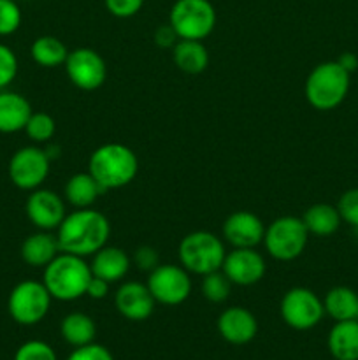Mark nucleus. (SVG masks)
Masks as SVG:
<instances>
[{
	"label": "nucleus",
	"instance_id": "obj_1",
	"mask_svg": "<svg viewBox=\"0 0 358 360\" xmlns=\"http://www.w3.org/2000/svg\"><path fill=\"white\" fill-rule=\"evenodd\" d=\"M111 224L104 213L91 207L74 210L67 213L60 227L56 229L60 252L79 257H93L109 243Z\"/></svg>",
	"mask_w": 358,
	"mask_h": 360
},
{
	"label": "nucleus",
	"instance_id": "obj_2",
	"mask_svg": "<svg viewBox=\"0 0 358 360\" xmlns=\"http://www.w3.org/2000/svg\"><path fill=\"white\" fill-rule=\"evenodd\" d=\"M91 267L84 257L72 255V253L60 252L42 273V283L56 301H77L86 295L88 283H90Z\"/></svg>",
	"mask_w": 358,
	"mask_h": 360
},
{
	"label": "nucleus",
	"instance_id": "obj_3",
	"mask_svg": "<svg viewBox=\"0 0 358 360\" xmlns=\"http://www.w3.org/2000/svg\"><path fill=\"white\" fill-rule=\"evenodd\" d=\"M88 172L105 192L123 188L135 179L139 172V158L133 150L121 143L102 144L90 155Z\"/></svg>",
	"mask_w": 358,
	"mask_h": 360
},
{
	"label": "nucleus",
	"instance_id": "obj_4",
	"mask_svg": "<svg viewBox=\"0 0 358 360\" xmlns=\"http://www.w3.org/2000/svg\"><path fill=\"white\" fill-rule=\"evenodd\" d=\"M350 84L351 74L337 60L318 63L305 79V98L318 111H332L347 97Z\"/></svg>",
	"mask_w": 358,
	"mask_h": 360
},
{
	"label": "nucleus",
	"instance_id": "obj_5",
	"mask_svg": "<svg viewBox=\"0 0 358 360\" xmlns=\"http://www.w3.org/2000/svg\"><path fill=\"white\" fill-rule=\"evenodd\" d=\"M178 257L181 266L190 274L206 276L221 269L227 250L216 234L209 231H195L179 241Z\"/></svg>",
	"mask_w": 358,
	"mask_h": 360
},
{
	"label": "nucleus",
	"instance_id": "obj_6",
	"mask_svg": "<svg viewBox=\"0 0 358 360\" xmlns=\"http://www.w3.org/2000/svg\"><path fill=\"white\" fill-rule=\"evenodd\" d=\"M168 23L188 41H204L216 27V9L209 0H175L168 13Z\"/></svg>",
	"mask_w": 358,
	"mask_h": 360
},
{
	"label": "nucleus",
	"instance_id": "obj_7",
	"mask_svg": "<svg viewBox=\"0 0 358 360\" xmlns=\"http://www.w3.org/2000/svg\"><path fill=\"white\" fill-rule=\"evenodd\" d=\"M309 232L298 217H279L265 227L263 245L267 253L279 262H291L304 253Z\"/></svg>",
	"mask_w": 358,
	"mask_h": 360
},
{
	"label": "nucleus",
	"instance_id": "obj_8",
	"mask_svg": "<svg viewBox=\"0 0 358 360\" xmlns=\"http://www.w3.org/2000/svg\"><path fill=\"white\" fill-rule=\"evenodd\" d=\"M51 294L42 281L25 280L14 285L7 299V311L20 326H35L42 322L51 308Z\"/></svg>",
	"mask_w": 358,
	"mask_h": 360
},
{
	"label": "nucleus",
	"instance_id": "obj_9",
	"mask_svg": "<svg viewBox=\"0 0 358 360\" xmlns=\"http://www.w3.org/2000/svg\"><path fill=\"white\" fill-rule=\"evenodd\" d=\"M281 319L295 330H309L318 326L325 316L323 301L305 287H293L281 299Z\"/></svg>",
	"mask_w": 358,
	"mask_h": 360
},
{
	"label": "nucleus",
	"instance_id": "obj_10",
	"mask_svg": "<svg viewBox=\"0 0 358 360\" xmlns=\"http://www.w3.org/2000/svg\"><path fill=\"white\" fill-rule=\"evenodd\" d=\"M147 288L154 301L164 306H179L192 294V278L183 266L160 264L147 273Z\"/></svg>",
	"mask_w": 358,
	"mask_h": 360
},
{
	"label": "nucleus",
	"instance_id": "obj_11",
	"mask_svg": "<svg viewBox=\"0 0 358 360\" xmlns=\"http://www.w3.org/2000/svg\"><path fill=\"white\" fill-rule=\"evenodd\" d=\"M51 160L46 155V150L39 146H23L14 151L9 160V179L20 190L32 192L41 188L42 183L48 179Z\"/></svg>",
	"mask_w": 358,
	"mask_h": 360
},
{
	"label": "nucleus",
	"instance_id": "obj_12",
	"mask_svg": "<svg viewBox=\"0 0 358 360\" xmlns=\"http://www.w3.org/2000/svg\"><path fill=\"white\" fill-rule=\"evenodd\" d=\"M65 72L70 83L84 91L98 90L107 79V65L100 53L91 48H77L69 51Z\"/></svg>",
	"mask_w": 358,
	"mask_h": 360
},
{
	"label": "nucleus",
	"instance_id": "obj_13",
	"mask_svg": "<svg viewBox=\"0 0 358 360\" xmlns=\"http://www.w3.org/2000/svg\"><path fill=\"white\" fill-rule=\"evenodd\" d=\"M25 213L39 231H56L67 217L65 199L48 188H35L28 195Z\"/></svg>",
	"mask_w": 358,
	"mask_h": 360
},
{
	"label": "nucleus",
	"instance_id": "obj_14",
	"mask_svg": "<svg viewBox=\"0 0 358 360\" xmlns=\"http://www.w3.org/2000/svg\"><path fill=\"white\" fill-rule=\"evenodd\" d=\"M221 271L239 287H251L260 283L267 273L265 259L255 248H234L227 253Z\"/></svg>",
	"mask_w": 358,
	"mask_h": 360
},
{
	"label": "nucleus",
	"instance_id": "obj_15",
	"mask_svg": "<svg viewBox=\"0 0 358 360\" xmlns=\"http://www.w3.org/2000/svg\"><path fill=\"white\" fill-rule=\"evenodd\" d=\"M114 306L123 319L130 322H144L153 315L157 301L146 283L126 281L116 290Z\"/></svg>",
	"mask_w": 358,
	"mask_h": 360
},
{
	"label": "nucleus",
	"instance_id": "obj_16",
	"mask_svg": "<svg viewBox=\"0 0 358 360\" xmlns=\"http://www.w3.org/2000/svg\"><path fill=\"white\" fill-rule=\"evenodd\" d=\"M263 236L265 225L251 211H235L223 224V238L232 248H256Z\"/></svg>",
	"mask_w": 358,
	"mask_h": 360
},
{
	"label": "nucleus",
	"instance_id": "obj_17",
	"mask_svg": "<svg viewBox=\"0 0 358 360\" xmlns=\"http://www.w3.org/2000/svg\"><path fill=\"white\" fill-rule=\"evenodd\" d=\"M218 333L227 343L241 347L248 345L255 340L258 334V322L256 316L249 309L242 306H232L227 308L220 316H218Z\"/></svg>",
	"mask_w": 358,
	"mask_h": 360
},
{
	"label": "nucleus",
	"instance_id": "obj_18",
	"mask_svg": "<svg viewBox=\"0 0 358 360\" xmlns=\"http://www.w3.org/2000/svg\"><path fill=\"white\" fill-rule=\"evenodd\" d=\"M32 112V104L25 95L7 88L0 90V134H16L25 130Z\"/></svg>",
	"mask_w": 358,
	"mask_h": 360
},
{
	"label": "nucleus",
	"instance_id": "obj_19",
	"mask_svg": "<svg viewBox=\"0 0 358 360\" xmlns=\"http://www.w3.org/2000/svg\"><path fill=\"white\" fill-rule=\"evenodd\" d=\"M130 266H132V259L128 257V253L123 252L118 246L109 245L98 250L90 262L93 276L102 278L109 283L121 281L128 274Z\"/></svg>",
	"mask_w": 358,
	"mask_h": 360
},
{
	"label": "nucleus",
	"instance_id": "obj_20",
	"mask_svg": "<svg viewBox=\"0 0 358 360\" xmlns=\"http://www.w3.org/2000/svg\"><path fill=\"white\" fill-rule=\"evenodd\" d=\"M20 253L27 266L44 269L60 253L58 239L49 231H37L21 243Z\"/></svg>",
	"mask_w": 358,
	"mask_h": 360
},
{
	"label": "nucleus",
	"instance_id": "obj_21",
	"mask_svg": "<svg viewBox=\"0 0 358 360\" xmlns=\"http://www.w3.org/2000/svg\"><path fill=\"white\" fill-rule=\"evenodd\" d=\"M326 347L336 360H358V320L336 322L329 333Z\"/></svg>",
	"mask_w": 358,
	"mask_h": 360
},
{
	"label": "nucleus",
	"instance_id": "obj_22",
	"mask_svg": "<svg viewBox=\"0 0 358 360\" xmlns=\"http://www.w3.org/2000/svg\"><path fill=\"white\" fill-rule=\"evenodd\" d=\"M104 192L105 190L95 181L90 172H77L70 176L69 181L63 186V199L76 210H83V207L93 206Z\"/></svg>",
	"mask_w": 358,
	"mask_h": 360
},
{
	"label": "nucleus",
	"instance_id": "obj_23",
	"mask_svg": "<svg viewBox=\"0 0 358 360\" xmlns=\"http://www.w3.org/2000/svg\"><path fill=\"white\" fill-rule=\"evenodd\" d=\"M300 218L309 236H316V238H329V236L336 234L343 221L337 206L326 202L312 204Z\"/></svg>",
	"mask_w": 358,
	"mask_h": 360
},
{
	"label": "nucleus",
	"instance_id": "obj_24",
	"mask_svg": "<svg viewBox=\"0 0 358 360\" xmlns=\"http://www.w3.org/2000/svg\"><path fill=\"white\" fill-rule=\"evenodd\" d=\"M172 60L175 67L186 74H200L209 65V51L202 41L179 39L172 48Z\"/></svg>",
	"mask_w": 358,
	"mask_h": 360
},
{
	"label": "nucleus",
	"instance_id": "obj_25",
	"mask_svg": "<svg viewBox=\"0 0 358 360\" xmlns=\"http://www.w3.org/2000/svg\"><path fill=\"white\" fill-rule=\"evenodd\" d=\"M60 334H62L65 343H69L74 348H79L93 343L95 336H97V326L90 315L74 311L63 316L62 323H60Z\"/></svg>",
	"mask_w": 358,
	"mask_h": 360
},
{
	"label": "nucleus",
	"instance_id": "obj_26",
	"mask_svg": "<svg viewBox=\"0 0 358 360\" xmlns=\"http://www.w3.org/2000/svg\"><path fill=\"white\" fill-rule=\"evenodd\" d=\"M325 315L336 322L358 320V294L350 287H333L323 299Z\"/></svg>",
	"mask_w": 358,
	"mask_h": 360
},
{
	"label": "nucleus",
	"instance_id": "obj_27",
	"mask_svg": "<svg viewBox=\"0 0 358 360\" xmlns=\"http://www.w3.org/2000/svg\"><path fill=\"white\" fill-rule=\"evenodd\" d=\"M30 55L37 65L41 67H58L63 65L69 56V49L55 35H41L30 46Z\"/></svg>",
	"mask_w": 358,
	"mask_h": 360
},
{
	"label": "nucleus",
	"instance_id": "obj_28",
	"mask_svg": "<svg viewBox=\"0 0 358 360\" xmlns=\"http://www.w3.org/2000/svg\"><path fill=\"white\" fill-rule=\"evenodd\" d=\"M200 292H202L204 299L214 304H221L230 297L232 292V281L225 276L223 271H214V273L202 276V283H200Z\"/></svg>",
	"mask_w": 358,
	"mask_h": 360
},
{
	"label": "nucleus",
	"instance_id": "obj_29",
	"mask_svg": "<svg viewBox=\"0 0 358 360\" xmlns=\"http://www.w3.org/2000/svg\"><path fill=\"white\" fill-rule=\"evenodd\" d=\"M25 132H27L28 139H30L32 143L35 144L49 143L56 132L55 118L44 111L32 112V116L27 122V127H25Z\"/></svg>",
	"mask_w": 358,
	"mask_h": 360
},
{
	"label": "nucleus",
	"instance_id": "obj_30",
	"mask_svg": "<svg viewBox=\"0 0 358 360\" xmlns=\"http://www.w3.org/2000/svg\"><path fill=\"white\" fill-rule=\"evenodd\" d=\"M21 7L18 0H0V37H7L21 27Z\"/></svg>",
	"mask_w": 358,
	"mask_h": 360
},
{
	"label": "nucleus",
	"instance_id": "obj_31",
	"mask_svg": "<svg viewBox=\"0 0 358 360\" xmlns=\"http://www.w3.org/2000/svg\"><path fill=\"white\" fill-rule=\"evenodd\" d=\"M18 69H20V63H18L16 53L7 44L0 42V90L9 88V84L16 79Z\"/></svg>",
	"mask_w": 358,
	"mask_h": 360
},
{
	"label": "nucleus",
	"instance_id": "obj_32",
	"mask_svg": "<svg viewBox=\"0 0 358 360\" xmlns=\"http://www.w3.org/2000/svg\"><path fill=\"white\" fill-rule=\"evenodd\" d=\"M14 360H58L55 350L46 341L32 340L21 345L14 354Z\"/></svg>",
	"mask_w": 358,
	"mask_h": 360
},
{
	"label": "nucleus",
	"instance_id": "obj_33",
	"mask_svg": "<svg viewBox=\"0 0 358 360\" xmlns=\"http://www.w3.org/2000/svg\"><path fill=\"white\" fill-rule=\"evenodd\" d=\"M337 210H339L343 221L350 224L351 227H358V188H351L340 195L339 202H337Z\"/></svg>",
	"mask_w": 358,
	"mask_h": 360
},
{
	"label": "nucleus",
	"instance_id": "obj_34",
	"mask_svg": "<svg viewBox=\"0 0 358 360\" xmlns=\"http://www.w3.org/2000/svg\"><path fill=\"white\" fill-rule=\"evenodd\" d=\"M104 6L114 18L126 20V18L135 16L142 9L144 0H104Z\"/></svg>",
	"mask_w": 358,
	"mask_h": 360
},
{
	"label": "nucleus",
	"instance_id": "obj_35",
	"mask_svg": "<svg viewBox=\"0 0 358 360\" xmlns=\"http://www.w3.org/2000/svg\"><path fill=\"white\" fill-rule=\"evenodd\" d=\"M67 360H114V357L107 348L93 341L90 345H84V347L74 348V352Z\"/></svg>",
	"mask_w": 358,
	"mask_h": 360
},
{
	"label": "nucleus",
	"instance_id": "obj_36",
	"mask_svg": "<svg viewBox=\"0 0 358 360\" xmlns=\"http://www.w3.org/2000/svg\"><path fill=\"white\" fill-rule=\"evenodd\" d=\"M132 264H135L140 271H146V273H151L157 266H160V255H158L157 250L153 246H139V248L133 252Z\"/></svg>",
	"mask_w": 358,
	"mask_h": 360
},
{
	"label": "nucleus",
	"instance_id": "obj_37",
	"mask_svg": "<svg viewBox=\"0 0 358 360\" xmlns=\"http://www.w3.org/2000/svg\"><path fill=\"white\" fill-rule=\"evenodd\" d=\"M154 44L158 46V48H174L175 44H178L179 41V35L175 34V30L172 28L171 23L167 25H160V27L154 30Z\"/></svg>",
	"mask_w": 358,
	"mask_h": 360
},
{
	"label": "nucleus",
	"instance_id": "obj_38",
	"mask_svg": "<svg viewBox=\"0 0 358 360\" xmlns=\"http://www.w3.org/2000/svg\"><path fill=\"white\" fill-rule=\"evenodd\" d=\"M109 287H111L109 281L102 280V278L98 276H91L90 283H88V288H86V295L90 299H95V301H100V299L107 297Z\"/></svg>",
	"mask_w": 358,
	"mask_h": 360
},
{
	"label": "nucleus",
	"instance_id": "obj_39",
	"mask_svg": "<svg viewBox=\"0 0 358 360\" xmlns=\"http://www.w3.org/2000/svg\"><path fill=\"white\" fill-rule=\"evenodd\" d=\"M337 62H339V65L343 67V69H346L350 74L358 69V56L354 55V53H343V55L337 58Z\"/></svg>",
	"mask_w": 358,
	"mask_h": 360
},
{
	"label": "nucleus",
	"instance_id": "obj_40",
	"mask_svg": "<svg viewBox=\"0 0 358 360\" xmlns=\"http://www.w3.org/2000/svg\"><path fill=\"white\" fill-rule=\"evenodd\" d=\"M46 155L49 157V160H55V158L60 157V148L58 146H49L48 150H46Z\"/></svg>",
	"mask_w": 358,
	"mask_h": 360
},
{
	"label": "nucleus",
	"instance_id": "obj_41",
	"mask_svg": "<svg viewBox=\"0 0 358 360\" xmlns=\"http://www.w3.org/2000/svg\"><path fill=\"white\" fill-rule=\"evenodd\" d=\"M354 231H357V238H358V227H357V229H354Z\"/></svg>",
	"mask_w": 358,
	"mask_h": 360
}]
</instances>
